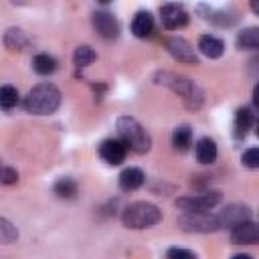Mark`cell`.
<instances>
[{
	"mask_svg": "<svg viewBox=\"0 0 259 259\" xmlns=\"http://www.w3.org/2000/svg\"><path fill=\"white\" fill-rule=\"evenodd\" d=\"M22 105L32 115H49L61 105V91L53 83H38L26 93Z\"/></svg>",
	"mask_w": 259,
	"mask_h": 259,
	"instance_id": "obj_1",
	"label": "cell"
},
{
	"mask_svg": "<svg viewBox=\"0 0 259 259\" xmlns=\"http://www.w3.org/2000/svg\"><path fill=\"white\" fill-rule=\"evenodd\" d=\"M117 127V136L119 140L125 144L127 150L136 152V154H146L152 148V138L148 134V130L132 115H119L115 121Z\"/></svg>",
	"mask_w": 259,
	"mask_h": 259,
	"instance_id": "obj_2",
	"label": "cell"
},
{
	"mask_svg": "<svg viewBox=\"0 0 259 259\" xmlns=\"http://www.w3.org/2000/svg\"><path fill=\"white\" fill-rule=\"evenodd\" d=\"M156 79H158L160 85H166L168 89H172L174 93H178L184 99L186 107H190V109H198L200 107V103H202V91L196 87V83L192 79H188L184 75H178V73H170V71L158 73Z\"/></svg>",
	"mask_w": 259,
	"mask_h": 259,
	"instance_id": "obj_3",
	"label": "cell"
},
{
	"mask_svg": "<svg viewBox=\"0 0 259 259\" xmlns=\"http://www.w3.org/2000/svg\"><path fill=\"white\" fill-rule=\"evenodd\" d=\"M162 221V210L152 204V202H146V200H140V202H134L130 204L123 214H121V223L123 227L127 229H148V227H154Z\"/></svg>",
	"mask_w": 259,
	"mask_h": 259,
	"instance_id": "obj_4",
	"label": "cell"
},
{
	"mask_svg": "<svg viewBox=\"0 0 259 259\" xmlns=\"http://www.w3.org/2000/svg\"><path fill=\"white\" fill-rule=\"evenodd\" d=\"M178 227L186 233H214L221 229L219 217L204 210V212H180L176 219Z\"/></svg>",
	"mask_w": 259,
	"mask_h": 259,
	"instance_id": "obj_5",
	"label": "cell"
},
{
	"mask_svg": "<svg viewBox=\"0 0 259 259\" xmlns=\"http://www.w3.org/2000/svg\"><path fill=\"white\" fill-rule=\"evenodd\" d=\"M223 200V194L219 190H206L200 194H190V196H182L176 200V206L184 212H204L210 210L212 206H217Z\"/></svg>",
	"mask_w": 259,
	"mask_h": 259,
	"instance_id": "obj_6",
	"label": "cell"
},
{
	"mask_svg": "<svg viewBox=\"0 0 259 259\" xmlns=\"http://www.w3.org/2000/svg\"><path fill=\"white\" fill-rule=\"evenodd\" d=\"M160 20L164 24V28L168 30H178V28H184L188 24V12L184 10L182 4H164L160 6Z\"/></svg>",
	"mask_w": 259,
	"mask_h": 259,
	"instance_id": "obj_7",
	"label": "cell"
},
{
	"mask_svg": "<svg viewBox=\"0 0 259 259\" xmlns=\"http://www.w3.org/2000/svg\"><path fill=\"white\" fill-rule=\"evenodd\" d=\"M93 28L97 30V34L105 40H113L119 36V20L107 12V10H97L93 12Z\"/></svg>",
	"mask_w": 259,
	"mask_h": 259,
	"instance_id": "obj_8",
	"label": "cell"
},
{
	"mask_svg": "<svg viewBox=\"0 0 259 259\" xmlns=\"http://www.w3.org/2000/svg\"><path fill=\"white\" fill-rule=\"evenodd\" d=\"M166 51L178 61V63H186V65H196L198 57L192 49V45L182 38V36H170L166 38Z\"/></svg>",
	"mask_w": 259,
	"mask_h": 259,
	"instance_id": "obj_9",
	"label": "cell"
},
{
	"mask_svg": "<svg viewBox=\"0 0 259 259\" xmlns=\"http://www.w3.org/2000/svg\"><path fill=\"white\" fill-rule=\"evenodd\" d=\"M125 154H127V148L125 144L119 140V138H109V140H103L99 144V156L103 162L111 164V166H117L125 160Z\"/></svg>",
	"mask_w": 259,
	"mask_h": 259,
	"instance_id": "obj_10",
	"label": "cell"
},
{
	"mask_svg": "<svg viewBox=\"0 0 259 259\" xmlns=\"http://www.w3.org/2000/svg\"><path fill=\"white\" fill-rule=\"evenodd\" d=\"M217 217H219V225H221V227L233 229V227H237V225H241V223L251 221V208L245 206V204H229V206H225V208L221 210V214H217Z\"/></svg>",
	"mask_w": 259,
	"mask_h": 259,
	"instance_id": "obj_11",
	"label": "cell"
},
{
	"mask_svg": "<svg viewBox=\"0 0 259 259\" xmlns=\"http://www.w3.org/2000/svg\"><path fill=\"white\" fill-rule=\"evenodd\" d=\"M231 241L235 245H255L259 241V227L253 221L241 223L231 229Z\"/></svg>",
	"mask_w": 259,
	"mask_h": 259,
	"instance_id": "obj_12",
	"label": "cell"
},
{
	"mask_svg": "<svg viewBox=\"0 0 259 259\" xmlns=\"http://www.w3.org/2000/svg\"><path fill=\"white\" fill-rule=\"evenodd\" d=\"M144 180H146L144 172L140 168H136V166H130V168H125L119 174V180L117 182H119V188L123 192H132V190H138L144 184Z\"/></svg>",
	"mask_w": 259,
	"mask_h": 259,
	"instance_id": "obj_13",
	"label": "cell"
},
{
	"mask_svg": "<svg viewBox=\"0 0 259 259\" xmlns=\"http://www.w3.org/2000/svg\"><path fill=\"white\" fill-rule=\"evenodd\" d=\"M154 30V18L148 10H140L136 12L134 20H132V34L138 36V38H146L150 36Z\"/></svg>",
	"mask_w": 259,
	"mask_h": 259,
	"instance_id": "obj_14",
	"label": "cell"
},
{
	"mask_svg": "<svg viewBox=\"0 0 259 259\" xmlns=\"http://www.w3.org/2000/svg\"><path fill=\"white\" fill-rule=\"evenodd\" d=\"M198 51L208 59H219L225 53V42L212 34H202L198 38Z\"/></svg>",
	"mask_w": 259,
	"mask_h": 259,
	"instance_id": "obj_15",
	"label": "cell"
},
{
	"mask_svg": "<svg viewBox=\"0 0 259 259\" xmlns=\"http://www.w3.org/2000/svg\"><path fill=\"white\" fill-rule=\"evenodd\" d=\"M217 154H219L217 144H214V140H210V138H200V140L194 144V156H196V160H198L200 164H212V162L217 160Z\"/></svg>",
	"mask_w": 259,
	"mask_h": 259,
	"instance_id": "obj_16",
	"label": "cell"
},
{
	"mask_svg": "<svg viewBox=\"0 0 259 259\" xmlns=\"http://www.w3.org/2000/svg\"><path fill=\"white\" fill-rule=\"evenodd\" d=\"M253 123H255V113L249 107L237 109V113H235V138H245Z\"/></svg>",
	"mask_w": 259,
	"mask_h": 259,
	"instance_id": "obj_17",
	"label": "cell"
},
{
	"mask_svg": "<svg viewBox=\"0 0 259 259\" xmlns=\"http://www.w3.org/2000/svg\"><path fill=\"white\" fill-rule=\"evenodd\" d=\"M4 45L8 51L12 53H20L28 47V36L20 30V28H8L4 34Z\"/></svg>",
	"mask_w": 259,
	"mask_h": 259,
	"instance_id": "obj_18",
	"label": "cell"
},
{
	"mask_svg": "<svg viewBox=\"0 0 259 259\" xmlns=\"http://www.w3.org/2000/svg\"><path fill=\"white\" fill-rule=\"evenodd\" d=\"M237 47L245 49V51H257L259 49V28L257 26L243 28L237 34Z\"/></svg>",
	"mask_w": 259,
	"mask_h": 259,
	"instance_id": "obj_19",
	"label": "cell"
},
{
	"mask_svg": "<svg viewBox=\"0 0 259 259\" xmlns=\"http://www.w3.org/2000/svg\"><path fill=\"white\" fill-rule=\"evenodd\" d=\"M198 10H202V12L206 10V14L202 18L212 22V24H217V26H233L235 20H237V16H233V14L225 12V10H212V8H206V6H198Z\"/></svg>",
	"mask_w": 259,
	"mask_h": 259,
	"instance_id": "obj_20",
	"label": "cell"
},
{
	"mask_svg": "<svg viewBox=\"0 0 259 259\" xmlns=\"http://www.w3.org/2000/svg\"><path fill=\"white\" fill-rule=\"evenodd\" d=\"M32 69L38 75H51L57 71V61H55V57H51L47 53H38L32 57Z\"/></svg>",
	"mask_w": 259,
	"mask_h": 259,
	"instance_id": "obj_21",
	"label": "cell"
},
{
	"mask_svg": "<svg viewBox=\"0 0 259 259\" xmlns=\"http://www.w3.org/2000/svg\"><path fill=\"white\" fill-rule=\"evenodd\" d=\"M53 190H55V194H57L59 198H75V196H77L79 186H77V182H75L73 178L63 176V178H59V180L55 182Z\"/></svg>",
	"mask_w": 259,
	"mask_h": 259,
	"instance_id": "obj_22",
	"label": "cell"
},
{
	"mask_svg": "<svg viewBox=\"0 0 259 259\" xmlns=\"http://www.w3.org/2000/svg\"><path fill=\"white\" fill-rule=\"evenodd\" d=\"M190 142H192V130L188 125H180V127H176L172 132V146L176 150H180V152L188 150Z\"/></svg>",
	"mask_w": 259,
	"mask_h": 259,
	"instance_id": "obj_23",
	"label": "cell"
},
{
	"mask_svg": "<svg viewBox=\"0 0 259 259\" xmlns=\"http://www.w3.org/2000/svg\"><path fill=\"white\" fill-rule=\"evenodd\" d=\"M95 59H97V55H95V51H93L89 45H81V47H77L75 53H73V63H75V67H87V65H91Z\"/></svg>",
	"mask_w": 259,
	"mask_h": 259,
	"instance_id": "obj_24",
	"label": "cell"
},
{
	"mask_svg": "<svg viewBox=\"0 0 259 259\" xmlns=\"http://www.w3.org/2000/svg\"><path fill=\"white\" fill-rule=\"evenodd\" d=\"M18 239V229L6 217H0V245H8Z\"/></svg>",
	"mask_w": 259,
	"mask_h": 259,
	"instance_id": "obj_25",
	"label": "cell"
},
{
	"mask_svg": "<svg viewBox=\"0 0 259 259\" xmlns=\"http://www.w3.org/2000/svg\"><path fill=\"white\" fill-rule=\"evenodd\" d=\"M16 103H18V91L12 85H0V107L8 111Z\"/></svg>",
	"mask_w": 259,
	"mask_h": 259,
	"instance_id": "obj_26",
	"label": "cell"
},
{
	"mask_svg": "<svg viewBox=\"0 0 259 259\" xmlns=\"http://www.w3.org/2000/svg\"><path fill=\"white\" fill-rule=\"evenodd\" d=\"M241 162H243V166H247V168H251V170L259 168V150H257L255 146L249 148V150H245L243 156H241Z\"/></svg>",
	"mask_w": 259,
	"mask_h": 259,
	"instance_id": "obj_27",
	"label": "cell"
},
{
	"mask_svg": "<svg viewBox=\"0 0 259 259\" xmlns=\"http://www.w3.org/2000/svg\"><path fill=\"white\" fill-rule=\"evenodd\" d=\"M18 182V172L10 166H0V184H14Z\"/></svg>",
	"mask_w": 259,
	"mask_h": 259,
	"instance_id": "obj_28",
	"label": "cell"
},
{
	"mask_svg": "<svg viewBox=\"0 0 259 259\" xmlns=\"http://www.w3.org/2000/svg\"><path fill=\"white\" fill-rule=\"evenodd\" d=\"M166 257L168 259H196V255L190 249H184V247H172V249H168Z\"/></svg>",
	"mask_w": 259,
	"mask_h": 259,
	"instance_id": "obj_29",
	"label": "cell"
},
{
	"mask_svg": "<svg viewBox=\"0 0 259 259\" xmlns=\"http://www.w3.org/2000/svg\"><path fill=\"white\" fill-rule=\"evenodd\" d=\"M233 259H253L251 255H247V253H239V255H235Z\"/></svg>",
	"mask_w": 259,
	"mask_h": 259,
	"instance_id": "obj_30",
	"label": "cell"
}]
</instances>
